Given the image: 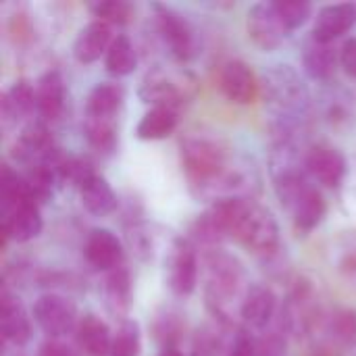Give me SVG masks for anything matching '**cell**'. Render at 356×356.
<instances>
[{
    "label": "cell",
    "instance_id": "1",
    "mask_svg": "<svg viewBox=\"0 0 356 356\" xmlns=\"http://www.w3.org/2000/svg\"><path fill=\"white\" fill-rule=\"evenodd\" d=\"M181 165L192 188L213 190L229 179L227 148L221 140L209 136H190L181 142Z\"/></svg>",
    "mask_w": 356,
    "mask_h": 356
},
{
    "label": "cell",
    "instance_id": "2",
    "mask_svg": "<svg viewBox=\"0 0 356 356\" xmlns=\"http://www.w3.org/2000/svg\"><path fill=\"white\" fill-rule=\"evenodd\" d=\"M232 238L257 254H269L280 246V225L273 213L248 198H240Z\"/></svg>",
    "mask_w": 356,
    "mask_h": 356
},
{
    "label": "cell",
    "instance_id": "3",
    "mask_svg": "<svg viewBox=\"0 0 356 356\" xmlns=\"http://www.w3.org/2000/svg\"><path fill=\"white\" fill-rule=\"evenodd\" d=\"M154 17H156V27L161 31V38L169 46L171 54L177 60H190L196 54V35L194 27L190 21L175 8L167 4H152Z\"/></svg>",
    "mask_w": 356,
    "mask_h": 356
},
{
    "label": "cell",
    "instance_id": "4",
    "mask_svg": "<svg viewBox=\"0 0 356 356\" xmlns=\"http://www.w3.org/2000/svg\"><path fill=\"white\" fill-rule=\"evenodd\" d=\"M267 100L284 113L300 111L307 100V88L290 65H273L263 75Z\"/></svg>",
    "mask_w": 356,
    "mask_h": 356
},
{
    "label": "cell",
    "instance_id": "5",
    "mask_svg": "<svg viewBox=\"0 0 356 356\" xmlns=\"http://www.w3.org/2000/svg\"><path fill=\"white\" fill-rule=\"evenodd\" d=\"M33 321L50 340H56L77 330V307L60 294H42L33 305Z\"/></svg>",
    "mask_w": 356,
    "mask_h": 356
},
{
    "label": "cell",
    "instance_id": "6",
    "mask_svg": "<svg viewBox=\"0 0 356 356\" xmlns=\"http://www.w3.org/2000/svg\"><path fill=\"white\" fill-rule=\"evenodd\" d=\"M246 31L250 40L265 52H271L284 44L290 29L282 21L275 2H257L248 8Z\"/></svg>",
    "mask_w": 356,
    "mask_h": 356
},
{
    "label": "cell",
    "instance_id": "7",
    "mask_svg": "<svg viewBox=\"0 0 356 356\" xmlns=\"http://www.w3.org/2000/svg\"><path fill=\"white\" fill-rule=\"evenodd\" d=\"M0 225H2L4 240L25 244V242L40 236L44 221H42V215H40V207L35 202L23 200V202L2 204V209H0Z\"/></svg>",
    "mask_w": 356,
    "mask_h": 356
},
{
    "label": "cell",
    "instance_id": "8",
    "mask_svg": "<svg viewBox=\"0 0 356 356\" xmlns=\"http://www.w3.org/2000/svg\"><path fill=\"white\" fill-rule=\"evenodd\" d=\"M138 94L144 104H150V108L177 111L186 100V81L179 75L154 69L144 77Z\"/></svg>",
    "mask_w": 356,
    "mask_h": 356
},
{
    "label": "cell",
    "instance_id": "9",
    "mask_svg": "<svg viewBox=\"0 0 356 356\" xmlns=\"http://www.w3.org/2000/svg\"><path fill=\"white\" fill-rule=\"evenodd\" d=\"M305 169L323 188H332L334 190V188L342 186V181L346 177V171H348V165H346L344 154L338 148L327 146V144H319V146H313L307 152Z\"/></svg>",
    "mask_w": 356,
    "mask_h": 356
},
{
    "label": "cell",
    "instance_id": "10",
    "mask_svg": "<svg viewBox=\"0 0 356 356\" xmlns=\"http://www.w3.org/2000/svg\"><path fill=\"white\" fill-rule=\"evenodd\" d=\"M284 207L292 213L294 225L300 232H313L327 215L325 196L311 184H305L298 192H294Z\"/></svg>",
    "mask_w": 356,
    "mask_h": 356
},
{
    "label": "cell",
    "instance_id": "11",
    "mask_svg": "<svg viewBox=\"0 0 356 356\" xmlns=\"http://www.w3.org/2000/svg\"><path fill=\"white\" fill-rule=\"evenodd\" d=\"M83 254L86 261L98 271L119 269L125 257L121 240L117 238V234H113L106 227H96L88 234L83 244Z\"/></svg>",
    "mask_w": 356,
    "mask_h": 356
},
{
    "label": "cell",
    "instance_id": "12",
    "mask_svg": "<svg viewBox=\"0 0 356 356\" xmlns=\"http://www.w3.org/2000/svg\"><path fill=\"white\" fill-rule=\"evenodd\" d=\"M198 284V257L190 242H175L169 254V288L179 294L188 296L196 290Z\"/></svg>",
    "mask_w": 356,
    "mask_h": 356
},
{
    "label": "cell",
    "instance_id": "13",
    "mask_svg": "<svg viewBox=\"0 0 356 356\" xmlns=\"http://www.w3.org/2000/svg\"><path fill=\"white\" fill-rule=\"evenodd\" d=\"M356 23V4L353 2H336L325 4L317 10L313 38L319 42L334 44L338 38L348 33Z\"/></svg>",
    "mask_w": 356,
    "mask_h": 356
},
{
    "label": "cell",
    "instance_id": "14",
    "mask_svg": "<svg viewBox=\"0 0 356 356\" xmlns=\"http://www.w3.org/2000/svg\"><path fill=\"white\" fill-rule=\"evenodd\" d=\"M261 81L244 60H229L221 71V90L236 104H250L259 96Z\"/></svg>",
    "mask_w": 356,
    "mask_h": 356
},
{
    "label": "cell",
    "instance_id": "15",
    "mask_svg": "<svg viewBox=\"0 0 356 356\" xmlns=\"http://www.w3.org/2000/svg\"><path fill=\"white\" fill-rule=\"evenodd\" d=\"M113 40L115 38H113L111 25L94 19L77 31L75 42H73V56L77 63H83V65L96 63L102 54L106 56Z\"/></svg>",
    "mask_w": 356,
    "mask_h": 356
},
{
    "label": "cell",
    "instance_id": "16",
    "mask_svg": "<svg viewBox=\"0 0 356 356\" xmlns=\"http://www.w3.org/2000/svg\"><path fill=\"white\" fill-rule=\"evenodd\" d=\"M65 79L60 71L50 69L35 81V113L42 121H54L65 108Z\"/></svg>",
    "mask_w": 356,
    "mask_h": 356
},
{
    "label": "cell",
    "instance_id": "17",
    "mask_svg": "<svg viewBox=\"0 0 356 356\" xmlns=\"http://www.w3.org/2000/svg\"><path fill=\"white\" fill-rule=\"evenodd\" d=\"M277 309V296L275 292L265 284H254L248 288L244 300H242V319L252 330H265Z\"/></svg>",
    "mask_w": 356,
    "mask_h": 356
},
{
    "label": "cell",
    "instance_id": "18",
    "mask_svg": "<svg viewBox=\"0 0 356 356\" xmlns=\"http://www.w3.org/2000/svg\"><path fill=\"white\" fill-rule=\"evenodd\" d=\"M0 330L2 338L13 346H25L31 340V321L19 298L2 292L0 300Z\"/></svg>",
    "mask_w": 356,
    "mask_h": 356
},
{
    "label": "cell",
    "instance_id": "19",
    "mask_svg": "<svg viewBox=\"0 0 356 356\" xmlns=\"http://www.w3.org/2000/svg\"><path fill=\"white\" fill-rule=\"evenodd\" d=\"M302 65H305V71H307V75L311 79H315V81H330V79H334V75L338 71V65H342L340 50L334 44L319 42V40L311 38L305 44Z\"/></svg>",
    "mask_w": 356,
    "mask_h": 356
},
{
    "label": "cell",
    "instance_id": "20",
    "mask_svg": "<svg viewBox=\"0 0 356 356\" xmlns=\"http://www.w3.org/2000/svg\"><path fill=\"white\" fill-rule=\"evenodd\" d=\"M125 102V88L117 81H100L86 100V117L115 121Z\"/></svg>",
    "mask_w": 356,
    "mask_h": 356
},
{
    "label": "cell",
    "instance_id": "21",
    "mask_svg": "<svg viewBox=\"0 0 356 356\" xmlns=\"http://www.w3.org/2000/svg\"><path fill=\"white\" fill-rule=\"evenodd\" d=\"M77 344L88 356H111V346H113V336L108 325L96 317V315H86L79 319L77 330Z\"/></svg>",
    "mask_w": 356,
    "mask_h": 356
},
{
    "label": "cell",
    "instance_id": "22",
    "mask_svg": "<svg viewBox=\"0 0 356 356\" xmlns=\"http://www.w3.org/2000/svg\"><path fill=\"white\" fill-rule=\"evenodd\" d=\"M79 196L83 209L94 217H106L117 209V194L106 181V177H102L100 173H96L90 181L83 184Z\"/></svg>",
    "mask_w": 356,
    "mask_h": 356
},
{
    "label": "cell",
    "instance_id": "23",
    "mask_svg": "<svg viewBox=\"0 0 356 356\" xmlns=\"http://www.w3.org/2000/svg\"><path fill=\"white\" fill-rule=\"evenodd\" d=\"M35 111V86L27 79H17L2 98V117L8 123H17Z\"/></svg>",
    "mask_w": 356,
    "mask_h": 356
},
{
    "label": "cell",
    "instance_id": "24",
    "mask_svg": "<svg viewBox=\"0 0 356 356\" xmlns=\"http://www.w3.org/2000/svg\"><path fill=\"white\" fill-rule=\"evenodd\" d=\"M177 127V111L173 108H148L136 127V136L144 142H156L169 138Z\"/></svg>",
    "mask_w": 356,
    "mask_h": 356
},
{
    "label": "cell",
    "instance_id": "25",
    "mask_svg": "<svg viewBox=\"0 0 356 356\" xmlns=\"http://www.w3.org/2000/svg\"><path fill=\"white\" fill-rule=\"evenodd\" d=\"M104 298L106 309L115 317H125L131 307V277L129 271L119 267L108 273L106 286H104Z\"/></svg>",
    "mask_w": 356,
    "mask_h": 356
},
{
    "label": "cell",
    "instance_id": "26",
    "mask_svg": "<svg viewBox=\"0 0 356 356\" xmlns=\"http://www.w3.org/2000/svg\"><path fill=\"white\" fill-rule=\"evenodd\" d=\"M104 67L115 77H125V75L136 71L138 54H136L134 42L125 33H119L113 40V44H111V48H108V52L104 56Z\"/></svg>",
    "mask_w": 356,
    "mask_h": 356
},
{
    "label": "cell",
    "instance_id": "27",
    "mask_svg": "<svg viewBox=\"0 0 356 356\" xmlns=\"http://www.w3.org/2000/svg\"><path fill=\"white\" fill-rule=\"evenodd\" d=\"M83 136H86L88 144L96 152H100V154H111L117 148V127H115V121L86 117L83 119Z\"/></svg>",
    "mask_w": 356,
    "mask_h": 356
},
{
    "label": "cell",
    "instance_id": "28",
    "mask_svg": "<svg viewBox=\"0 0 356 356\" xmlns=\"http://www.w3.org/2000/svg\"><path fill=\"white\" fill-rule=\"evenodd\" d=\"M140 353H142L140 325L134 319H123L117 334L113 336L111 356H140Z\"/></svg>",
    "mask_w": 356,
    "mask_h": 356
},
{
    "label": "cell",
    "instance_id": "29",
    "mask_svg": "<svg viewBox=\"0 0 356 356\" xmlns=\"http://www.w3.org/2000/svg\"><path fill=\"white\" fill-rule=\"evenodd\" d=\"M90 10L98 21H104L108 25H125L131 21V15H134L131 4L125 0H102V2L92 4Z\"/></svg>",
    "mask_w": 356,
    "mask_h": 356
},
{
    "label": "cell",
    "instance_id": "30",
    "mask_svg": "<svg viewBox=\"0 0 356 356\" xmlns=\"http://www.w3.org/2000/svg\"><path fill=\"white\" fill-rule=\"evenodd\" d=\"M275 8L290 31L302 27L313 17V4L307 0H280L275 2Z\"/></svg>",
    "mask_w": 356,
    "mask_h": 356
},
{
    "label": "cell",
    "instance_id": "31",
    "mask_svg": "<svg viewBox=\"0 0 356 356\" xmlns=\"http://www.w3.org/2000/svg\"><path fill=\"white\" fill-rule=\"evenodd\" d=\"M334 338L344 346H356V309H342L332 321Z\"/></svg>",
    "mask_w": 356,
    "mask_h": 356
},
{
    "label": "cell",
    "instance_id": "32",
    "mask_svg": "<svg viewBox=\"0 0 356 356\" xmlns=\"http://www.w3.org/2000/svg\"><path fill=\"white\" fill-rule=\"evenodd\" d=\"M340 60H342V69L356 77V38H350L344 42V46L340 48Z\"/></svg>",
    "mask_w": 356,
    "mask_h": 356
},
{
    "label": "cell",
    "instance_id": "33",
    "mask_svg": "<svg viewBox=\"0 0 356 356\" xmlns=\"http://www.w3.org/2000/svg\"><path fill=\"white\" fill-rule=\"evenodd\" d=\"M257 348H254V342L252 338L246 334V332H240L234 340V346L229 348L227 356H254Z\"/></svg>",
    "mask_w": 356,
    "mask_h": 356
},
{
    "label": "cell",
    "instance_id": "34",
    "mask_svg": "<svg viewBox=\"0 0 356 356\" xmlns=\"http://www.w3.org/2000/svg\"><path fill=\"white\" fill-rule=\"evenodd\" d=\"M38 356H77V353L58 340H48L40 346Z\"/></svg>",
    "mask_w": 356,
    "mask_h": 356
},
{
    "label": "cell",
    "instance_id": "35",
    "mask_svg": "<svg viewBox=\"0 0 356 356\" xmlns=\"http://www.w3.org/2000/svg\"><path fill=\"white\" fill-rule=\"evenodd\" d=\"M159 356H184V355H181L177 348H173V346H165V348H163V353H161Z\"/></svg>",
    "mask_w": 356,
    "mask_h": 356
}]
</instances>
